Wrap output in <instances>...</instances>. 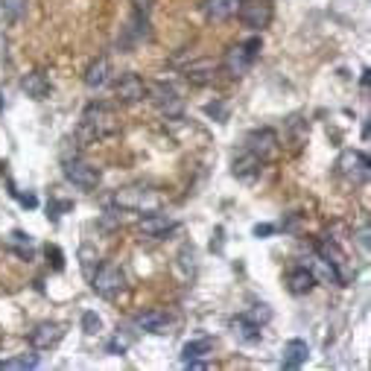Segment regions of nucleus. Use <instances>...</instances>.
I'll use <instances>...</instances> for the list:
<instances>
[{"label":"nucleus","mask_w":371,"mask_h":371,"mask_svg":"<svg viewBox=\"0 0 371 371\" xmlns=\"http://www.w3.org/2000/svg\"><path fill=\"white\" fill-rule=\"evenodd\" d=\"M184 76H188V82H193V85H211L213 76H217V62L199 59V62H193L188 70H184Z\"/></svg>","instance_id":"nucleus-20"},{"label":"nucleus","mask_w":371,"mask_h":371,"mask_svg":"<svg viewBox=\"0 0 371 371\" xmlns=\"http://www.w3.org/2000/svg\"><path fill=\"white\" fill-rule=\"evenodd\" d=\"M246 149L249 152H254L258 158H272V152L278 149V135L272 132V129H254V132H249V138H246Z\"/></svg>","instance_id":"nucleus-12"},{"label":"nucleus","mask_w":371,"mask_h":371,"mask_svg":"<svg viewBox=\"0 0 371 371\" xmlns=\"http://www.w3.org/2000/svg\"><path fill=\"white\" fill-rule=\"evenodd\" d=\"M26 9H30V0H0V15H3L6 24L24 21Z\"/></svg>","instance_id":"nucleus-22"},{"label":"nucleus","mask_w":371,"mask_h":371,"mask_svg":"<svg viewBox=\"0 0 371 371\" xmlns=\"http://www.w3.org/2000/svg\"><path fill=\"white\" fill-rule=\"evenodd\" d=\"M242 319H249L252 324L263 327V324H269V322H272V310H269L266 304H254L252 310H246V313H242Z\"/></svg>","instance_id":"nucleus-26"},{"label":"nucleus","mask_w":371,"mask_h":371,"mask_svg":"<svg viewBox=\"0 0 371 371\" xmlns=\"http://www.w3.org/2000/svg\"><path fill=\"white\" fill-rule=\"evenodd\" d=\"M275 231H278V228H275V225H269V222H261V225H254V228H252V234L258 237V240H263V237H269V234H275Z\"/></svg>","instance_id":"nucleus-33"},{"label":"nucleus","mask_w":371,"mask_h":371,"mask_svg":"<svg viewBox=\"0 0 371 371\" xmlns=\"http://www.w3.org/2000/svg\"><path fill=\"white\" fill-rule=\"evenodd\" d=\"M70 208H74V202H56V199H53V202L47 205V217L53 222H59V217H62L65 211H70Z\"/></svg>","instance_id":"nucleus-29"},{"label":"nucleus","mask_w":371,"mask_h":371,"mask_svg":"<svg viewBox=\"0 0 371 371\" xmlns=\"http://www.w3.org/2000/svg\"><path fill=\"white\" fill-rule=\"evenodd\" d=\"M117 132V120H114V111L108 106H88L82 114V123H79V140L82 144H94V140H103L108 135Z\"/></svg>","instance_id":"nucleus-1"},{"label":"nucleus","mask_w":371,"mask_h":371,"mask_svg":"<svg viewBox=\"0 0 371 371\" xmlns=\"http://www.w3.org/2000/svg\"><path fill=\"white\" fill-rule=\"evenodd\" d=\"M205 114H208V117H213L217 123H225V117H228V111H225V106L220 103V99H217V103H208L205 106Z\"/></svg>","instance_id":"nucleus-30"},{"label":"nucleus","mask_w":371,"mask_h":371,"mask_svg":"<svg viewBox=\"0 0 371 371\" xmlns=\"http://www.w3.org/2000/svg\"><path fill=\"white\" fill-rule=\"evenodd\" d=\"M316 252H319V258H322L327 266H331L333 281L339 283V287H348V283H354L356 269L348 263V254L339 249L336 240H319V242H316Z\"/></svg>","instance_id":"nucleus-2"},{"label":"nucleus","mask_w":371,"mask_h":371,"mask_svg":"<svg viewBox=\"0 0 371 371\" xmlns=\"http://www.w3.org/2000/svg\"><path fill=\"white\" fill-rule=\"evenodd\" d=\"M0 111H3V97H0Z\"/></svg>","instance_id":"nucleus-37"},{"label":"nucleus","mask_w":371,"mask_h":371,"mask_svg":"<svg viewBox=\"0 0 371 371\" xmlns=\"http://www.w3.org/2000/svg\"><path fill=\"white\" fill-rule=\"evenodd\" d=\"M231 327H234V336H237L240 342H258V339H261V327L252 324L249 319H242V316H237Z\"/></svg>","instance_id":"nucleus-25"},{"label":"nucleus","mask_w":371,"mask_h":371,"mask_svg":"<svg viewBox=\"0 0 371 371\" xmlns=\"http://www.w3.org/2000/svg\"><path fill=\"white\" fill-rule=\"evenodd\" d=\"M263 47V41L258 35H252L246 41H240V44H234L231 50L225 53V67H228V74L231 76H242V74H249V67L254 65V59H258V53Z\"/></svg>","instance_id":"nucleus-3"},{"label":"nucleus","mask_w":371,"mask_h":371,"mask_svg":"<svg viewBox=\"0 0 371 371\" xmlns=\"http://www.w3.org/2000/svg\"><path fill=\"white\" fill-rule=\"evenodd\" d=\"M135 9H138V12H147V15H149V9H152V0H135Z\"/></svg>","instance_id":"nucleus-36"},{"label":"nucleus","mask_w":371,"mask_h":371,"mask_svg":"<svg viewBox=\"0 0 371 371\" xmlns=\"http://www.w3.org/2000/svg\"><path fill=\"white\" fill-rule=\"evenodd\" d=\"M240 3H242V0H208V3H205V18L211 24L231 21L240 12Z\"/></svg>","instance_id":"nucleus-16"},{"label":"nucleus","mask_w":371,"mask_h":371,"mask_svg":"<svg viewBox=\"0 0 371 371\" xmlns=\"http://www.w3.org/2000/svg\"><path fill=\"white\" fill-rule=\"evenodd\" d=\"M336 170H339V176H342V179H348L351 184H365V181H368V173H371V161H368V155H365V152H360V149H348V152H342V155H339Z\"/></svg>","instance_id":"nucleus-5"},{"label":"nucleus","mask_w":371,"mask_h":371,"mask_svg":"<svg viewBox=\"0 0 371 371\" xmlns=\"http://www.w3.org/2000/svg\"><path fill=\"white\" fill-rule=\"evenodd\" d=\"M237 15L249 30H266L272 24V3L269 0H242Z\"/></svg>","instance_id":"nucleus-6"},{"label":"nucleus","mask_w":371,"mask_h":371,"mask_svg":"<svg viewBox=\"0 0 371 371\" xmlns=\"http://www.w3.org/2000/svg\"><path fill=\"white\" fill-rule=\"evenodd\" d=\"M152 94H155V103H158L161 114H167V117H179L181 114V97L170 82H155Z\"/></svg>","instance_id":"nucleus-13"},{"label":"nucleus","mask_w":371,"mask_h":371,"mask_svg":"<svg viewBox=\"0 0 371 371\" xmlns=\"http://www.w3.org/2000/svg\"><path fill=\"white\" fill-rule=\"evenodd\" d=\"M62 339H65V324H59V322H41V324L35 327V331L30 333L33 348H38V351L56 348Z\"/></svg>","instance_id":"nucleus-11"},{"label":"nucleus","mask_w":371,"mask_h":371,"mask_svg":"<svg viewBox=\"0 0 371 371\" xmlns=\"http://www.w3.org/2000/svg\"><path fill=\"white\" fill-rule=\"evenodd\" d=\"M47 258H50L56 272H62V269H65V254H62V249L59 246H47Z\"/></svg>","instance_id":"nucleus-31"},{"label":"nucleus","mask_w":371,"mask_h":371,"mask_svg":"<svg viewBox=\"0 0 371 371\" xmlns=\"http://www.w3.org/2000/svg\"><path fill=\"white\" fill-rule=\"evenodd\" d=\"M213 348V342L211 339H193L188 342V345L181 348V363H190V360H202V356Z\"/></svg>","instance_id":"nucleus-24"},{"label":"nucleus","mask_w":371,"mask_h":371,"mask_svg":"<svg viewBox=\"0 0 371 371\" xmlns=\"http://www.w3.org/2000/svg\"><path fill=\"white\" fill-rule=\"evenodd\" d=\"M62 170H65V179L70 184H76V188H82V190H94L99 184V170L79 161V158H67Z\"/></svg>","instance_id":"nucleus-9"},{"label":"nucleus","mask_w":371,"mask_h":371,"mask_svg":"<svg viewBox=\"0 0 371 371\" xmlns=\"http://www.w3.org/2000/svg\"><path fill=\"white\" fill-rule=\"evenodd\" d=\"M91 290L97 295H103V298H117L126 290L123 269L117 263H103L97 272H91Z\"/></svg>","instance_id":"nucleus-4"},{"label":"nucleus","mask_w":371,"mask_h":371,"mask_svg":"<svg viewBox=\"0 0 371 371\" xmlns=\"http://www.w3.org/2000/svg\"><path fill=\"white\" fill-rule=\"evenodd\" d=\"M108 59L106 56H99V59H94L91 65H88V70H85V85H88L91 91H97V88H103V85L108 82Z\"/></svg>","instance_id":"nucleus-21"},{"label":"nucleus","mask_w":371,"mask_h":371,"mask_svg":"<svg viewBox=\"0 0 371 371\" xmlns=\"http://www.w3.org/2000/svg\"><path fill=\"white\" fill-rule=\"evenodd\" d=\"M135 327H140L144 333H167L173 327V319L164 310H144L135 316Z\"/></svg>","instance_id":"nucleus-14"},{"label":"nucleus","mask_w":371,"mask_h":371,"mask_svg":"<svg viewBox=\"0 0 371 371\" xmlns=\"http://www.w3.org/2000/svg\"><path fill=\"white\" fill-rule=\"evenodd\" d=\"M117 222H120V211H106L103 220H99V225H103V228H114Z\"/></svg>","instance_id":"nucleus-34"},{"label":"nucleus","mask_w":371,"mask_h":371,"mask_svg":"<svg viewBox=\"0 0 371 371\" xmlns=\"http://www.w3.org/2000/svg\"><path fill=\"white\" fill-rule=\"evenodd\" d=\"M147 94H149V85L138 74H123L117 79V85H114V97H117V103H123V106H135Z\"/></svg>","instance_id":"nucleus-8"},{"label":"nucleus","mask_w":371,"mask_h":371,"mask_svg":"<svg viewBox=\"0 0 371 371\" xmlns=\"http://www.w3.org/2000/svg\"><path fill=\"white\" fill-rule=\"evenodd\" d=\"M313 287H316V275H313L307 266H298L287 275V290L292 295H307Z\"/></svg>","instance_id":"nucleus-18"},{"label":"nucleus","mask_w":371,"mask_h":371,"mask_svg":"<svg viewBox=\"0 0 371 371\" xmlns=\"http://www.w3.org/2000/svg\"><path fill=\"white\" fill-rule=\"evenodd\" d=\"M356 242L363 246V252H368V225H363L360 231H356Z\"/></svg>","instance_id":"nucleus-35"},{"label":"nucleus","mask_w":371,"mask_h":371,"mask_svg":"<svg viewBox=\"0 0 371 371\" xmlns=\"http://www.w3.org/2000/svg\"><path fill=\"white\" fill-rule=\"evenodd\" d=\"M21 88H24V94L30 97V99H47L50 97V79L41 74V70H33V74H26L24 79H21Z\"/></svg>","instance_id":"nucleus-17"},{"label":"nucleus","mask_w":371,"mask_h":371,"mask_svg":"<svg viewBox=\"0 0 371 371\" xmlns=\"http://www.w3.org/2000/svg\"><path fill=\"white\" fill-rule=\"evenodd\" d=\"M0 368H38V356L35 354L9 356V360H0Z\"/></svg>","instance_id":"nucleus-27"},{"label":"nucleus","mask_w":371,"mask_h":371,"mask_svg":"<svg viewBox=\"0 0 371 371\" xmlns=\"http://www.w3.org/2000/svg\"><path fill=\"white\" fill-rule=\"evenodd\" d=\"M261 167H263V158H258L254 152H242L240 158L234 161V176L242 179V181H252V179H258L261 176Z\"/></svg>","instance_id":"nucleus-19"},{"label":"nucleus","mask_w":371,"mask_h":371,"mask_svg":"<svg viewBox=\"0 0 371 371\" xmlns=\"http://www.w3.org/2000/svg\"><path fill=\"white\" fill-rule=\"evenodd\" d=\"M114 202L120 205V211L126 208V211H155L158 208V193H152V190H147V188H123V190H117V196H114Z\"/></svg>","instance_id":"nucleus-7"},{"label":"nucleus","mask_w":371,"mask_h":371,"mask_svg":"<svg viewBox=\"0 0 371 371\" xmlns=\"http://www.w3.org/2000/svg\"><path fill=\"white\" fill-rule=\"evenodd\" d=\"M132 342H135V333H129V327H123V331H117L108 342H106V354H114V356H120L132 348Z\"/></svg>","instance_id":"nucleus-23"},{"label":"nucleus","mask_w":371,"mask_h":371,"mask_svg":"<svg viewBox=\"0 0 371 371\" xmlns=\"http://www.w3.org/2000/svg\"><path fill=\"white\" fill-rule=\"evenodd\" d=\"M307 356H310V345L304 339H290L287 345H283V371H295V368H302L307 363Z\"/></svg>","instance_id":"nucleus-15"},{"label":"nucleus","mask_w":371,"mask_h":371,"mask_svg":"<svg viewBox=\"0 0 371 371\" xmlns=\"http://www.w3.org/2000/svg\"><path fill=\"white\" fill-rule=\"evenodd\" d=\"M82 331L88 333V336H97L99 331H103V319H99L94 310H85L82 313Z\"/></svg>","instance_id":"nucleus-28"},{"label":"nucleus","mask_w":371,"mask_h":371,"mask_svg":"<svg viewBox=\"0 0 371 371\" xmlns=\"http://www.w3.org/2000/svg\"><path fill=\"white\" fill-rule=\"evenodd\" d=\"M176 228H179L176 220H170L167 213H155V211H149L147 217L138 220V231L149 240H164L170 231H176Z\"/></svg>","instance_id":"nucleus-10"},{"label":"nucleus","mask_w":371,"mask_h":371,"mask_svg":"<svg viewBox=\"0 0 371 371\" xmlns=\"http://www.w3.org/2000/svg\"><path fill=\"white\" fill-rule=\"evenodd\" d=\"M9 188H12V184H9ZM9 193L15 196V199H18V202H21L24 208H38V199H35L33 193H21V190H15V188H12Z\"/></svg>","instance_id":"nucleus-32"}]
</instances>
